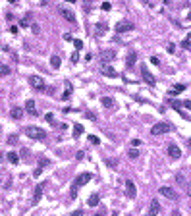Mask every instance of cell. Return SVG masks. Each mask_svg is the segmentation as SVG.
I'll use <instances>...</instances> for the list:
<instances>
[{
	"mask_svg": "<svg viewBox=\"0 0 191 216\" xmlns=\"http://www.w3.org/2000/svg\"><path fill=\"white\" fill-rule=\"evenodd\" d=\"M25 110L29 112V114L37 116V108H35V101H33V98H29V101L25 102Z\"/></svg>",
	"mask_w": 191,
	"mask_h": 216,
	"instance_id": "16",
	"label": "cell"
},
{
	"mask_svg": "<svg viewBox=\"0 0 191 216\" xmlns=\"http://www.w3.org/2000/svg\"><path fill=\"white\" fill-rule=\"evenodd\" d=\"M176 181H178L181 187H185V193H189V185H187V179L184 178V174H178V176H176Z\"/></svg>",
	"mask_w": 191,
	"mask_h": 216,
	"instance_id": "18",
	"label": "cell"
},
{
	"mask_svg": "<svg viewBox=\"0 0 191 216\" xmlns=\"http://www.w3.org/2000/svg\"><path fill=\"white\" fill-rule=\"evenodd\" d=\"M6 158L10 160L12 164H18V162H19V156H18V153H14V151H12V153H8V154H6Z\"/></svg>",
	"mask_w": 191,
	"mask_h": 216,
	"instance_id": "24",
	"label": "cell"
},
{
	"mask_svg": "<svg viewBox=\"0 0 191 216\" xmlns=\"http://www.w3.org/2000/svg\"><path fill=\"white\" fill-rule=\"evenodd\" d=\"M10 33H12V35H18V27L12 25V27H10Z\"/></svg>",
	"mask_w": 191,
	"mask_h": 216,
	"instance_id": "43",
	"label": "cell"
},
{
	"mask_svg": "<svg viewBox=\"0 0 191 216\" xmlns=\"http://www.w3.org/2000/svg\"><path fill=\"white\" fill-rule=\"evenodd\" d=\"M95 216H102V214H95Z\"/></svg>",
	"mask_w": 191,
	"mask_h": 216,
	"instance_id": "48",
	"label": "cell"
},
{
	"mask_svg": "<svg viewBox=\"0 0 191 216\" xmlns=\"http://www.w3.org/2000/svg\"><path fill=\"white\" fill-rule=\"evenodd\" d=\"M25 133L29 135V139H35V141H45L46 139L45 129H41V127H37V126H29L25 129Z\"/></svg>",
	"mask_w": 191,
	"mask_h": 216,
	"instance_id": "2",
	"label": "cell"
},
{
	"mask_svg": "<svg viewBox=\"0 0 191 216\" xmlns=\"http://www.w3.org/2000/svg\"><path fill=\"white\" fill-rule=\"evenodd\" d=\"M116 58V52L114 50H102L101 52V62L102 66H110V62Z\"/></svg>",
	"mask_w": 191,
	"mask_h": 216,
	"instance_id": "4",
	"label": "cell"
},
{
	"mask_svg": "<svg viewBox=\"0 0 191 216\" xmlns=\"http://www.w3.org/2000/svg\"><path fill=\"white\" fill-rule=\"evenodd\" d=\"M6 141H8V145H16L18 143V135H10Z\"/></svg>",
	"mask_w": 191,
	"mask_h": 216,
	"instance_id": "32",
	"label": "cell"
},
{
	"mask_svg": "<svg viewBox=\"0 0 191 216\" xmlns=\"http://www.w3.org/2000/svg\"><path fill=\"white\" fill-rule=\"evenodd\" d=\"M73 135H75V137L83 135V126L81 124H75V126H73Z\"/></svg>",
	"mask_w": 191,
	"mask_h": 216,
	"instance_id": "26",
	"label": "cell"
},
{
	"mask_svg": "<svg viewBox=\"0 0 191 216\" xmlns=\"http://www.w3.org/2000/svg\"><path fill=\"white\" fill-rule=\"evenodd\" d=\"M58 10H60V14H62V18L66 19V21H70V23H75V14L71 12V10H68L66 6H58Z\"/></svg>",
	"mask_w": 191,
	"mask_h": 216,
	"instance_id": "6",
	"label": "cell"
},
{
	"mask_svg": "<svg viewBox=\"0 0 191 216\" xmlns=\"http://www.w3.org/2000/svg\"><path fill=\"white\" fill-rule=\"evenodd\" d=\"M127 156H129L131 160H135L137 156H139V151H135V149H129V151H127Z\"/></svg>",
	"mask_w": 191,
	"mask_h": 216,
	"instance_id": "28",
	"label": "cell"
},
{
	"mask_svg": "<svg viewBox=\"0 0 191 216\" xmlns=\"http://www.w3.org/2000/svg\"><path fill=\"white\" fill-rule=\"evenodd\" d=\"M101 102H102V106H104V108H112V106L116 104V102H114V98H110V96H102V98H101Z\"/></svg>",
	"mask_w": 191,
	"mask_h": 216,
	"instance_id": "21",
	"label": "cell"
},
{
	"mask_svg": "<svg viewBox=\"0 0 191 216\" xmlns=\"http://www.w3.org/2000/svg\"><path fill=\"white\" fill-rule=\"evenodd\" d=\"M135 195H137V189H135V183L131 181V179H127L126 181V197L133 199Z\"/></svg>",
	"mask_w": 191,
	"mask_h": 216,
	"instance_id": "9",
	"label": "cell"
},
{
	"mask_svg": "<svg viewBox=\"0 0 191 216\" xmlns=\"http://www.w3.org/2000/svg\"><path fill=\"white\" fill-rule=\"evenodd\" d=\"M31 21H33L31 14H27L25 18H23V19H21V21H19V25H21V27H29V23H31Z\"/></svg>",
	"mask_w": 191,
	"mask_h": 216,
	"instance_id": "25",
	"label": "cell"
},
{
	"mask_svg": "<svg viewBox=\"0 0 191 216\" xmlns=\"http://www.w3.org/2000/svg\"><path fill=\"white\" fill-rule=\"evenodd\" d=\"M43 191H45V183H37L35 193H33V204H39V201L43 199Z\"/></svg>",
	"mask_w": 191,
	"mask_h": 216,
	"instance_id": "8",
	"label": "cell"
},
{
	"mask_svg": "<svg viewBox=\"0 0 191 216\" xmlns=\"http://www.w3.org/2000/svg\"><path fill=\"white\" fill-rule=\"evenodd\" d=\"M151 62H153L154 66H160V60H158V56H151Z\"/></svg>",
	"mask_w": 191,
	"mask_h": 216,
	"instance_id": "36",
	"label": "cell"
},
{
	"mask_svg": "<svg viewBox=\"0 0 191 216\" xmlns=\"http://www.w3.org/2000/svg\"><path fill=\"white\" fill-rule=\"evenodd\" d=\"M135 29V25L131 23V21H120L118 25H116V33H127V31H133Z\"/></svg>",
	"mask_w": 191,
	"mask_h": 216,
	"instance_id": "7",
	"label": "cell"
},
{
	"mask_svg": "<svg viewBox=\"0 0 191 216\" xmlns=\"http://www.w3.org/2000/svg\"><path fill=\"white\" fill-rule=\"evenodd\" d=\"M141 73H143V79H145L149 85H154V77L149 73V68H147L145 64H141Z\"/></svg>",
	"mask_w": 191,
	"mask_h": 216,
	"instance_id": "11",
	"label": "cell"
},
{
	"mask_svg": "<svg viewBox=\"0 0 191 216\" xmlns=\"http://www.w3.org/2000/svg\"><path fill=\"white\" fill-rule=\"evenodd\" d=\"M31 31H33V35H41V27L37 23H31Z\"/></svg>",
	"mask_w": 191,
	"mask_h": 216,
	"instance_id": "31",
	"label": "cell"
},
{
	"mask_svg": "<svg viewBox=\"0 0 191 216\" xmlns=\"http://www.w3.org/2000/svg\"><path fill=\"white\" fill-rule=\"evenodd\" d=\"M168 131H172V124L170 122H160V124H154L151 127L153 135H162V133H168Z\"/></svg>",
	"mask_w": 191,
	"mask_h": 216,
	"instance_id": "3",
	"label": "cell"
},
{
	"mask_svg": "<svg viewBox=\"0 0 191 216\" xmlns=\"http://www.w3.org/2000/svg\"><path fill=\"white\" fill-rule=\"evenodd\" d=\"M135 62H137V52H135V50H129L127 60H126V66H127V68H133Z\"/></svg>",
	"mask_w": 191,
	"mask_h": 216,
	"instance_id": "14",
	"label": "cell"
},
{
	"mask_svg": "<svg viewBox=\"0 0 191 216\" xmlns=\"http://www.w3.org/2000/svg\"><path fill=\"white\" fill-rule=\"evenodd\" d=\"M168 52H176V45L174 43H168Z\"/></svg>",
	"mask_w": 191,
	"mask_h": 216,
	"instance_id": "39",
	"label": "cell"
},
{
	"mask_svg": "<svg viewBox=\"0 0 191 216\" xmlns=\"http://www.w3.org/2000/svg\"><path fill=\"white\" fill-rule=\"evenodd\" d=\"M77 60H79V56H77V52H73L71 54V62H77Z\"/></svg>",
	"mask_w": 191,
	"mask_h": 216,
	"instance_id": "44",
	"label": "cell"
},
{
	"mask_svg": "<svg viewBox=\"0 0 191 216\" xmlns=\"http://www.w3.org/2000/svg\"><path fill=\"white\" fill-rule=\"evenodd\" d=\"M60 62H62V60H60V56H58V54L50 56V66L54 68V70H58V68H60Z\"/></svg>",
	"mask_w": 191,
	"mask_h": 216,
	"instance_id": "22",
	"label": "cell"
},
{
	"mask_svg": "<svg viewBox=\"0 0 191 216\" xmlns=\"http://www.w3.org/2000/svg\"><path fill=\"white\" fill-rule=\"evenodd\" d=\"M73 46H75V50H81V48H83V41L75 39V41H73Z\"/></svg>",
	"mask_w": 191,
	"mask_h": 216,
	"instance_id": "33",
	"label": "cell"
},
{
	"mask_svg": "<svg viewBox=\"0 0 191 216\" xmlns=\"http://www.w3.org/2000/svg\"><path fill=\"white\" fill-rule=\"evenodd\" d=\"M185 89H187V85H185V83H178V85L174 87V91H170V95L176 96L178 93H181V91H185Z\"/></svg>",
	"mask_w": 191,
	"mask_h": 216,
	"instance_id": "20",
	"label": "cell"
},
{
	"mask_svg": "<svg viewBox=\"0 0 191 216\" xmlns=\"http://www.w3.org/2000/svg\"><path fill=\"white\" fill-rule=\"evenodd\" d=\"M102 10H104V12H108V10H110V8H112V4H110V2H104V4H102Z\"/></svg>",
	"mask_w": 191,
	"mask_h": 216,
	"instance_id": "35",
	"label": "cell"
},
{
	"mask_svg": "<svg viewBox=\"0 0 191 216\" xmlns=\"http://www.w3.org/2000/svg\"><path fill=\"white\" fill-rule=\"evenodd\" d=\"M41 174H43V168H41V166H37V168H35V172H33V176H41Z\"/></svg>",
	"mask_w": 191,
	"mask_h": 216,
	"instance_id": "37",
	"label": "cell"
},
{
	"mask_svg": "<svg viewBox=\"0 0 191 216\" xmlns=\"http://www.w3.org/2000/svg\"><path fill=\"white\" fill-rule=\"evenodd\" d=\"M91 178H93V176H91L89 172H83V174H79V176H77L75 179H73V187H71V195H73V197H75L77 195V189H79V187H83V185H87L91 181Z\"/></svg>",
	"mask_w": 191,
	"mask_h": 216,
	"instance_id": "1",
	"label": "cell"
},
{
	"mask_svg": "<svg viewBox=\"0 0 191 216\" xmlns=\"http://www.w3.org/2000/svg\"><path fill=\"white\" fill-rule=\"evenodd\" d=\"M29 85L33 89H45V79L41 75H29Z\"/></svg>",
	"mask_w": 191,
	"mask_h": 216,
	"instance_id": "5",
	"label": "cell"
},
{
	"mask_svg": "<svg viewBox=\"0 0 191 216\" xmlns=\"http://www.w3.org/2000/svg\"><path fill=\"white\" fill-rule=\"evenodd\" d=\"M83 214V210H75V212H71V216H81Z\"/></svg>",
	"mask_w": 191,
	"mask_h": 216,
	"instance_id": "45",
	"label": "cell"
},
{
	"mask_svg": "<svg viewBox=\"0 0 191 216\" xmlns=\"http://www.w3.org/2000/svg\"><path fill=\"white\" fill-rule=\"evenodd\" d=\"M158 212H160V203L153 199V203L149 206V216H158Z\"/></svg>",
	"mask_w": 191,
	"mask_h": 216,
	"instance_id": "13",
	"label": "cell"
},
{
	"mask_svg": "<svg viewBox=\"0 0 191 216\" xmlns=\"http://www.w3.org/2000/svg\"><path fill=\"white\" fill-rule=\"evenodd\" d=\"M10 116H12L14 120H21V118H23V108H12V110H10Z\"/></svg>",
	"mask_w": 191,
	"mask_h": 216,
	"instance_id": "17",
	"label": "cell"
},
{
	"mask_svg": "<svg viewBox=\"0 0 191 216\" xmlns=\"http://www.w3.org/2000/svg\"><path fill=\"white\" fill-rule=\"evenodd\" d=\"M131 145H133V147H139V145H141V139H131Z\"/></svg>",
	"mask_w": 191,
	"mask_h": 216,
	"instance_id": "42",
	"label": "cell"
},
{
	"mask_svg": "<svg viewBox=\"0 0 191 216\" xmlns=\"http://www.w3.org/2000/svg\"><path fill=\"white\" fill-rule=\"evenodd\" d=\"M112 216H120V214H118V212H112Z\"/></svg>",
	"mask_w": 191,
	"mask_h": 216,
	"instance_id": "47",
	"label": "cell"
},
{
	"mask_svg": "<svg viewBox=\"0 0 191 216\" xmlns=\"http://www.w3.org/2000/svg\"><path fill=\"white\" fill-rule=\"evenodd\" d=\"M158 193H160V195H164V197H168V199H176V197H178V195H176V191H174L170 185H168V187L162 185V187L158 189Z\"/></svg>",
	"mask_w": 191,
	"mask_h": 216,
	"instance_id": "10",
	"label": "cell"
},
{
	"mask_svg": "<svg viewBox=\"0 0 191 216\" xmlns=\"http://www.w3.org/2000/svg\"><path fill=\"white\" fill-rule=\"evenodd\" d=\"M106 164H110V166H116V164H118V160H116V158H110V160H106Z\"/></svg>",
	"mask_w": 191,
	"mask_h": 216,
	"instance_id": "41",
	"label": "cell"
},
{
	"mask_svg": "<svg viewBox=\"0 0 191 216\" xmlns=\"http://www.w3.org/2000/svg\"><path fill=\"white\" fill-rule=\"evenodd\" d=\"M102 73L106 77H118V71H116L112 66H102Z\"/></svg>",
	"mask_w": 191,
	"mask_h": 216,
	"instance_id": "15",
	"label": "cell"
},
{
	"mask_svg": "<svg viewBox=\"0 0 191 216\" xmlns=\"http://www.w3.org/2000/svg\"><path fill=\"white\" fill-rule=\"evenodd\" d=\"M45 120H46V122H54V116L48 112V114H45Z\"/></svg>",
	"mask_w": 191,
	"mask_h": 216,
	"instance_id": "40",
	"label": "cell"
},
{
	"mask_svg": "<svg viewBox=\"0 0 191 216\" xmlns=\"http://www.w3.org/2000/svg\"><path fill=\"white\" fill-rule=\"evenodd\" d=\"M71 93H73V87H71V83H70V81H66V91H64L62 98H64V101H68V98L71 96Z\"/></svg>",
	"mask_w": 191,
	"mask_h": 216,
	"instance_id": "19",
	"label": "cell"
},
{
	"mask_svg": "<svg viewBox=\"0 0 191 216\" xmlns=\"http://www.w3.org/2000/svg\"><path fill=\"white\" fill-rule=\"evenodd\" d=\"M2 160H4V153H2V151H0V162H2Z\"/></svg>",
	"mask_w": 191,
	"mask_h": 216,
	"instance_id": "46",
	"label": "cell"
},
{
	"mask_svg": "<svg viewBox=\"0 0 191 216\" xmlns=\"http://www.w3.org/2000/svg\"><path fill=\"white\" fill-rule=\"evenodd\" d=\"M89 141L93 143V145H99V143H101V139H99L97 135H91V137H89Z\"/></svg>",
	"mask_w": 191,
	"mask_h": 216,
	"instance_id": "34",
	"label": "cell"
},
{
	"mask_svg": "<svg viewBox=\"0 0 191 216\" xmlns=\"http://www.w3.org/2000/svg\"><path fill=\"white\" fill-rule=\"evenodd\" d=\"M106 29H108V27H106V23H99V25H97V35L101 37V35L106 31Z\"/></svg>",
	"mask_w": 191,
	"mask_h": 216,
	"instance_id": "27",
	"label": "cell"
},
{
	"mask_svg": "<svg viewBox=\"0 0 191 216\" xmlns=\"http://www.w3.org/2000/svg\"><path fill=\"white\" fill-rule=\"evenodd\" d=\"M87 204H89V206H97V204H99V195H97V193H93V195L87 199Z\"/></svg>",
	"mask_w": 191,
	"mask_h": 216,
	"instance_id": "23",
	"label": "cell"
},
{
	"mask_svg": "<svg viewBox=\"0 0 191 216\" xmlns=\"http://www.w3.org/2000/svg\"><path fill=\"white\" fill-rule=\"evenodd\" d=\"M10 71H12V70H10L8 66H0V75L6 77V75H10Z\"/></svg>",
	"mask_w": 191,
	"mask_h": 216,
	"instance_id": "30",
	"label": "cell"
},
{
	"mask_svg": "<svg viewBox=\"0 0 191 216\" xmlns=\"http://www.w3.org/2000/svg\"><path fill=\"white\" fill-rule=\"evenodd\" d=\"M168 154H170V158H179L181 156V151H179L178 145H168Z\"/></svg>",
	"mask_w": 191,
	"mask_h": 216,
	"instance_id": "12",
	"label": "cell"
},
{
	"mask_svg": "<svg viewBox=\"0 0 191 216\" xmlns=\"http://www.w3.org/2000/svg\"><path fill=\"white\" fill-rule=\"evenodd\" d=\"M191 39H189V35H187V37H185L184 39V41H181V46H184V48H185V50H189V48H191Z\"/></svg>",
	"mask_w": 191,
	"mask_h": 216,
	"instance_id": "29",
	"label": "cell"
},
{
	"mask_svg": "<svg viewBox=\"0 0 191 216\" xmlns=\"http://www.w3.org/2000/svg\"><path fill=\"white\" fill-rule=\"evenodd\" d=\"M85 118H89V120H97V116L93 112H85Z\"/></svg>",
	"mask_w": 191,
	"mask_h": 216,
	"instance_id": "38",
	"label": "cell"
}]
</instances>
